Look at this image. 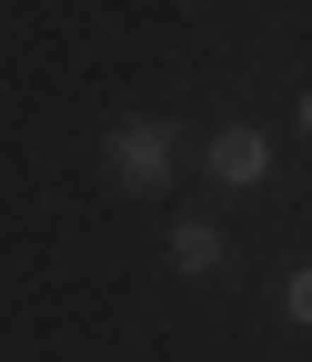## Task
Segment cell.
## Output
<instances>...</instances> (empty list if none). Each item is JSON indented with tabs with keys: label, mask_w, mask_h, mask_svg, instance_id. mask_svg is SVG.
Returning a JSON list of instances; mask_svg holds the SVG:
<instances>
[{
	"label": "cell",
	"mask_w": 312,
	"mask_h": 362,
	"mask_svg": "<svg viewBox=\"0 0 312 362\" xmlns=\"http://www.w3.org/2000/svg\"><path fill=\"white\" fill-rule=\"evenodd\" d=\"M171 161H182V131L171 121H121L101 141V171L121 181V192H171Z\"/></svg>",
	"instance_id": "6da1fadb"
},
{
	"label": "cell",
	"mask_w": 312,
	"mask_h": 362,
	"mask_svg": "<svg viewBox=\"0 0 312 362\" xmlns=\"http://www.w3.org/2000/svg\"><path fill=\"white\" fill-rule=\"evenodd\" d=\"M202 171L221 181V192H252V181H262V171H272V141H262V131H252V121H221V131H212V141H202Z\"/></svg>",
	"instance_id": "7a4b0ae2"
},
{
	"label": "cell",
	"mask_w": 312,
	"mask_h": 362,
	"mask_svg": "<svg viewBox=\"0 0 312 362\" xmlns=\"http://www.w3.org/2000/svg\"><path fill=\"white\" fill-rule=\"evenodd\" d=\"M221 262H232L221 221H192V211H171V272H182V282H212Z\"/></svg>",
	"instance_id": "3957f363"
},
{
	"label": "cell",
	"mask_w": 312,
	"mask_h": 362,
	"mask_svg": "<svg viewBox=\"0 0 312 362\" xmlns=\"http://www.w3.org/2000/svg\"><path fill=\"white\" fill-rule=\"evenodd\" d=\"M272 302H282V322H312V272H282Z\"/></svg>",
	"instance_id": "277c9868"
}]
</instances>
